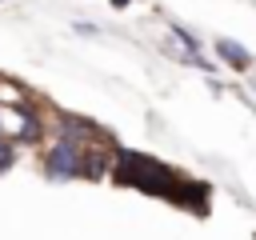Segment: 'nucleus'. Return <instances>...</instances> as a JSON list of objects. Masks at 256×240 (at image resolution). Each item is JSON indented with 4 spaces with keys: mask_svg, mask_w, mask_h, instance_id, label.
<instances>
[{
    "mask_svg": "<svg viewBox=\"0 0 256 240\" xmlns=\"http://www.w3.org/2000/svg\"><path fill=\"white\" fill-rule=\"evenodd\" d=\"M116 184L124 188H136L144 196H164L172 200L176 208H188L196 216L208 212V200H212V188L200 184V180H188L180 176L172 164L156 160V156H144V152H132V148H116L112 156V172H108Z\"/></svg>",
    "mask_w": 256,
    "mask_h": 240,
    "instance_id": "f257e3e1",
    "label": "nucleus"
},
{
    "mask_svg": "<svg viewBox=\"0 0 256 240\" xmlns=\"http://www.w3.org/2000/svg\"><path fill=\"white\" fill-rule=\"evenodd\" d=\"M80 164H84V148L52 136V144L44 148V176L48 180H80Z\"/></svg>",
    "mask_w": 256,
    "mask_h": 240,
    "instance_id": "f03ea898",
    "label": "nucleus"
},
{
    "mask_svg": "<svg viewBox=\"0 0 256 240\" xmlns=\"http://www.w3.org/2000/svg\"><path fill=\"white\" fill-rule=\"evenodd\" d=\"M56 136H64V140H72V144H80V148H88V144L108 148L104 128L92 124L88 116H76V112H56Z\"/></svg>",
    "mask_w": 256,
    "mask_h": 240,
    "instance_id": "7ed1b4c3",
    "label": "nucleus"
},
{
    "mask_svg": "<svg viewBox=\"0 0 256 240\" xmlns=\"http://www.w3.org/2000/svg\"><path fill=\"white\" fill-rule=\"evenodd\" d=\"M212 48H216V56H220L232 72H248V68H252V56H248L244 44H236V40H216Z\"/></svg>",
    "mask_w": 256,
    "mask_h": 240,
    "instance_id": "20e7f679",
    "label": "nucleus"
},
{
    "mask_svg": "<svg viewBox=\"0 0 256 240\" xmlns=\"http://www.w3.org/2000/svg\"><path fill=\"white\" fill-rule=\"evenodd\" d=\"M108 172H112V152H108V148H100V152L84 148V164H80V176H84V180H104Z\"/></svg>",
    "mask_w": 256,
    "mask_h": 240,
    "instance_id": "39448f33",
    "label": "nucleus"
},
{
    "mask_svg": "<svg viewBox=\"0 0 256 240\" xmlns=\"http://www.w3.org/2000/svg\"><path fill=\"white\" fill-rule=\"evenodd\" d=\"M12 164H16V144H12V136L0 132V172H8Z\"/></svg>",
    "mask_w": 256,
    "mask_h": 240,
    "instance_id": "423d86ee",
    "label": "nucleus"
},
{
    "mask_svg": "<svg viewBox=\"0 0 256 240\" xmlns=\"http://www.w3.org/2000/svg\"><path fill=\"white\" fill-rule=\"evenodd\" d=\"M108 4H112V8H128L132 0H108Z\"/></svg>",
    "mask_w": 256,
    "mask_h": 240,
    "instance_id": "0eeeda50",
    "label": "nucleus"
}]
</instances>
